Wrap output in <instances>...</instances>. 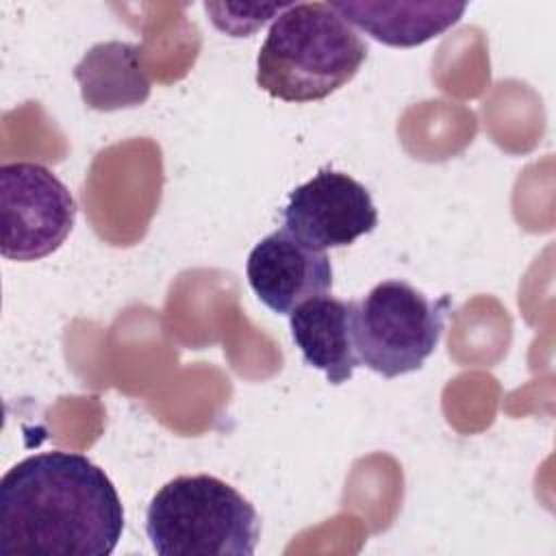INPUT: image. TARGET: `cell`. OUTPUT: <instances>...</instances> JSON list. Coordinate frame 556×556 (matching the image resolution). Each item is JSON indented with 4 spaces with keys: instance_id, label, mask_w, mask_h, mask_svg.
Returning a JSON list of instances; mask_svg holds the SVG:
<instances>
[{
    "instance_id": "5",
    "label": "cell",
    "mask_w": 556,
    "mask_h": 556,
    "mask_svg": "<svg viewBox=\"0 0 556 556\" xmlns=\"http://www.w3.org/2000/svg\"><path fill=\"white\" fill-rule=\"evenodd\" d=\"M76 202L61 178L30 161L0 165V252L9 261H39L74 228Z\"/></svg>"
},
{
    "instance_id": "7",
    "label": "cell",
    "mask_w": 556,
    "mask_h": 556,
    "mask_svg": "<svg viewBox=\"0 0 556 556\" xmlns=\"http://www.w3.org/2000/svg\"><path fill=\"white\" fill-rule=\"evenodd\" d=\"M245 274L256 298L274 313L289 315L308 298L332 287V263L287 228L263 237L248 254Z\"/></svg>"
},
{
    "instance_id": "2",
    "label": "cell",
    "mask_w": 556,
    "mask_h": 556,
    "mask_svg": "<svg viewBox=\"0 0 556 556\" xmlns=\"http://www.w3.org/2000/svg\"><path fill=\"white\" fill-rule=\"evenodd\" d=\"M367 43L330 2H293L269 26L256 56V85L285 102H317L348 85Z\"/></svg>"
},
{
    "instance_id": "8",
    "label": "cell",
    "mask_w": 556,
    "mask_h": 556,
    "mask_svg": "<svg viewBox=\"0 0 556 556\" xmlns=\"http://www.w3.org/2000/svg\"><path fill=\"white\" fill-rule=\"evenodd\" d=\"M356 302L315 295L289 313L291 339L306 365L321 369L330 384H343L361 365L354 341Z\"/></svg>"
},
{
    "instance_id": "4",
    "label": "cell",
    "mask_w": 556,
    "mask_h": 556,
    "mask_svg": "<svg viewBox=\"0 0 556 556\" xmlns=\"http://www.w3.org/2000/svg\"><path fill=\"white\" fill-rule=\"evenodd\" d=\"M452 300H430L410 282H378L356 302L354 341L365 367L382 378L417 371L437 350Z\"/></svg>"
},
{
    "instance_id": "1",
    "label": "cell",
    "mask_w": 556,
    "mask_h": 556,
    "mask_svg": "<svg viewBox=\"0 0 556 556\" xmlns=\"http://www.w3.org/2000/svg\"><path fill=\"white\" fill-rule=\"evenodd\" d=\"M124 506L102 467L76 452H39L0 480V552L109 556Z\"/></svg>"
},
{
    "instance_id": "9",
    "label": "cell",
    "mask_w": 556,
    "mask_h": 556,
    "mask_svg": "<svg viewBox=\"0 0 556 556\" xmlns=\"http://www.w3.org/2000/svg\"><path fill=\"white\" fill-rule=\"evenodd\" d=\"M330 7L350 24L376 41L393 48L421 46L447 28L465 13V2H330Z\"/></svg>"
},
{
    "instance_id": "6",
    "label": "cell",
    "mask_w": 556,
    "mask_h": 556,
    "mask_svg": "<svg viewBox=\"0 0 556 556\" xmlns=\"http://www.w3.org/2000/svg\"><path fill=\"white\" fill-rule=\"evenodd\" d=\"M285 228L315 250L345 248L378 226V208L365 185L324 167L289 191Z\"/></svg>"
},
{
    "instance_id": "3",
    "label": "cell",
    "mask_w": 556,
    "mask_h": 556,
    "mask_svg": "<svg viewBox=\"0 0 556 556\" xmlns=\"http://www.w3.org/2000/svg\"><path fill=\"white\" fill-rule=\"evenodd\" d=\"M146 534L161 556H252L261 539V519L222 478L176 476L152 497Z\"/></svg>"
},
{
    "instance_id": "11",
    "label": "cell",
    "mask_w": 556,
    "mask_h": 556,
    "mask_svg": "<svg viewBox=\"0 0 556 556\" xmlns=\"http://www.w3.org/2000/svg\"><path fill=\"white\" fill-rule=\"evenodd\" d=\"M289 4H230V2H204V11L217 30L230 37H250L271 17L276 20Z\"/></svg>"
},
{
    "instance_id": "10",
    "label": "cell",
    "mask_w": 556,
    "mask_h": 556,
    "mask_svg": "<svg viewBox=\"0 0 556 556\" xmlns=\"http://www.w3.org/2000/svg\"><path fill=\"white\" fill-rule=\"evenodd\" d=\"M80 98L96 111L141 106L152 91L141 61V46L128 41H100L74 67Z\"/></svg>"
}]
</instances>
